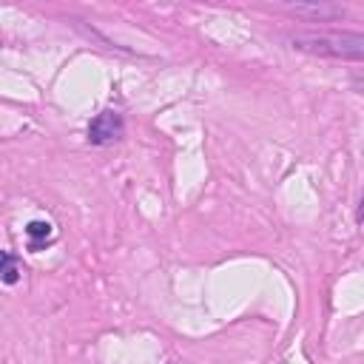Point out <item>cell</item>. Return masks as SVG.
I'll return each mask as SVG.
<instances>
[{
  "instance_id": "cell-1",
  "label": "cell",
  "mask_w": 364,
  "mask_h": 364,
  "mask_svg": "<svg viewBox=\"0 0 364 364\" xmlns=\"http://www.w3.org/2000/svg\"><path fill=\"white\" fill-rule=\"evenodd\" d=\"M293 48L316 54V57H333V60H353L358 63L364 57V37L358 31H327V28H307L296 31L290 37Z\"/></svg>"
},
{
  "instance_id": "cell-2",
  "label": "cell",
  "mask_w": 364,
  "mask_h": 364,
  "mask_svg": "<svg viewBox=\"0 0 364 364\" xmlns=\"http://www.w3.org/2000/svg\"><path fill=\"white\" fill-rule=\"evenodd\" d=\"M122 134H125V119L119 111H100L88 122V142L91 145H111V142L122 139Z\"/></svg>"
},
{
  "instance_id": "cell-3",
  "label": "cell",
  "mask_w": 364,
  "mask_h": 364,
  "mask_svg": "<svg viewBox=\"0 0 364 364\" xmlns=\"http://www.w3.org/2000/svg\"><path fill=\"white\" fill-rule=\"evenodd\" d=\"M26 236H28V250H31V253H40V250L51 242L54 228H51V222H46V219H31V222L26 225Z\"/></svg>"
},
{
  "instance_id": "cell-4",
  "label": "cell",
  "mask_w": 364,
  "mask_h": 364,
  "mask_svg": "<svg viewBox=\"0 0 364 364\" xmlns=\"http://www.w3.org/2000/svg\"><path fill=\"white\" fill-rule=\"evenodd\" d=\"M0 282L3 284H17L20 282V262L9 250H0Z\"/></svg>"
},
{
  "instance_id": "cell-5",
  "label": "cell",
  "mask_w": 364,
  "mask_h": 364,
  "mask_svg": "<svg viewBox=\"0 0 364 364\" xmlns=\"http://www.w3.org/2000/svg\"><path fill=\"white\" fill-rule=\"evenodd\" d=\"M296 14H313V17H333V14H341L338 6H293Z\"/></svg>"
}]
</instances>
